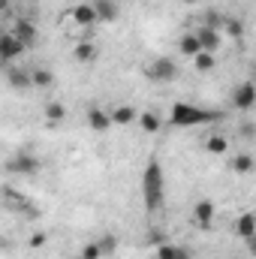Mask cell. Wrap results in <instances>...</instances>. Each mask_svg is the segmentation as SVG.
<instances>
[{
  "mask_svg": "<svg viewBox=\"0 0 256 259\" xmlns=\"http://www.w3.org/2000/svg\"><path fill=\"white\" fill-rule=\"evenodd\" d=\"M184 259H190V256H184Z\"/></svg>",
  "mask_w": 256,
  "mask_h": 259,
  "instance_id": "cell-33",
  "label": "cell"
},
{
  "mask_svg": "<svg viewBox=\"0 0 256 259\" xmlns=\"http://www.w3.org/2000/svg\"><path fill=\"white\" fill-rule=\"evenodd\" d=\"M46 241H49V235H46V232H36V235L30 238V250H36V247H42Z\"/></svg>",
  "mask_w": 256,
  "mask_h": 259,
  "instance_id": "cell-29",
  "label": "cell"
},
{
  "mask_svg": "<svg viewBox=\"0 0 256 259\" xmlns=\"http://www.w3.org/2000/svg\"><path fill=\"white\" fill-rule=\"evenodd\" d=\"M78 259H81V256H78Z\"/></svg>",
  "mask_w": 256,
  "mask_h": 259,
  "instance_id": "cell-34",
  "label": "cell"
},
{
  "mask_svg": "<svg viewBox=\"0 0 256 259\" xmlns=\"http://www.w3.org/2000/svg\"><path fill=\"white\" fill-rule=\"evenodd\" d=\"M91 3H94V9H97L100 21H106V24L118 21V15H121V6H118L115 0H91Z\"/></svg>",
  "mask_w": 256,
  "mask_h": 259,
  "instance_id": "cell-14",
  "label": "cell"
},
{
  "mask_svg": "<svg viewBox=\"0 0 256 259\" xmlns=\"http://www.w3.org/2000/svg\"><path fill=\"white\" fill-rule=\"evenodd\" d=\"M72 58H75L78 64H94V61L100 58V46L91 42V39H84V42H78V46L72 49Z\"/></svg>",
  "mask_w": 256,
  "mask_h": 259,
  "instance_id": "cell-13",
  "label": "cell"
},
{
  "mask_svg": "<svg viewBox=\"0 0 256 259\" xmlns=\"http://www.w3.org/2000/svg\"><path fill=\"white\" fill-rule=\"evenodd\" d=\"M142 199H145V211L157 214L166 202V178H163V166L160 160H151L142 172Z\"/></svg>",
  "mask_w": 256,
  "mask_h": 259,
  "instance_id": "cell-1",
  "label": "cell"
},
{
  "mask_svg": "<svg viewBox=\"0 0 256 259\" xmlns=\"http://www.w3.org/2000/svg\"><path fill=\"white\" fill-rule=\"evenodd\" d=\"M223 24H226V15H220V12H205V27H214V30H223Z\"/></svg>",
  "mask_w": 256,
  "mask_h": 259,
  "instance_id": "cell-27",
  "label": "cell"
},
{
  "mask_svg": "<svg viewBox=\"0 0 256 259\" xmlns=\"http://www.w3.org/2000/svg\"><path fill=\"white\" fill-rule=\"evenodd\" d=\"M136 124L145 130V133H160V127H163V121H160L157 112H139V121Z\"/></svg>",
  "mask_w": 256,
  "mask_h": 259,
  "instance_id": "cell-18",
  "label": "cell"
},
{
  "mask_svg": "<svg viewBox=\"0 0 256 259\" xmlns=\"http://www.w3.org/2000/svg\"><path fill=\"white\" fill-rule=\"evenodd\" d=\"M145 75L151 78V81H172L175 75H178V64L172 61V58H154L151 64L145 66Z\"/></svg>",
  "mask_w": 256,
  "mask_h": 259,
  "instance_id": "cell-3",
  "label": "cell"
},
{
  "mask_svg": "<svg viewBox=\"0 0 256 259\" xmlns=\"http://www.w3.org/2000/svg\"><path fill=\"white\" fill-rule=\"evenodd\" d=\"M193 66H196L199 72H211V69L217 66V55H214V52H199V55L193 58Z\"/></svg>",
  "mask_w": 256,
  "mask_h": 259,
  "instance_id": "cell-20",
  "label": "cell"
},
{
  "mask_svg": "<svg viewBox=\"0 0 256 259\" xmlns=\"http://www.w3.org/2000/svg\"><path fill=\"white\" fill-rule=\"evenodd\" d=\"M178 52H181L184 58H190V61L199 55V52H205V49H202V42H199V36H196V30L184 33V36L178 39Z\"/></svg>",
  "mask_w": 256,
  "mask_h": 259,
  "instance_id": "cell-15",
  "label": "cell"
},
{
  "mask_svg": "<svg viewBox=\"0 0 256 259\" xmlns=\"http://www.w3.org/2000/svg\"><path fill=\"white\" fill-rule=\"evenodd\" d=\"M103 247H100V241H88L84 247H81V259H103Z\"/></svg>",
  "mask_w": 256,
  "mask_h": 259,
  "instance_id": "cell-26",
  "label": "cell"
},
{
  "mask_svg": "<svg viewBox=\"0 0 256 259\" xmlns=\"http://www.w3.org/2000/svg\"><path fill=\"white\" fill-rule=\"evenodd\" d=\"M187 256V250L184 247H175V244H169V241H163L160 247H157V259H184Z\"/></svg>",
  "mask_w": 256,
  "mask_h": 259,
  "instance_id": "cell-21",
  "label": "cell"
},
{
  "mask_svg": "<svg viewBox=\"0 0 256 259\" xmlns=\"http://www.w3.org/2000/svg\"><path fill=\"white\" fill-rule=\"evenodd\" d=\"M181 3H199V0H181Z\"/></svg>",
  "mask_w": 256,
  "mask_h": 259,
  "instance_id": "cell-31",
  "label": "cell"
},
{
  "mask_svg": "<svg viewBox=\"0 0 256 259\" xmlns=\"http://www.w3.org/2000/svg\"><path fill=\"white\" fill-rule=\"evenodd\" d=\"M223 33H226V36H232V39H241V36H244V24H241L238 18H226Z\"/></svg>",
  "mask_w": 256,
  "mask_h": 259,
  "instance_id": "cell-25",
  "label": "cell"
},
{
  "mask_svg": "<svg viewBox=\"0 0 256 259\" xmlns=\"http://www.w3.org/2000/svg\"><path fill=\"white\" fill-rule=\"evenodd\" d=\"M253 163H256L253 154H235V157H232V172L247 175V172H253Z\"/></svg>",
  "mask_w": 256,
  "mask_h": 259,
  "instance_id": "cell-19",
  "label": "cell"
},
{
  "mask_svg": "<svg viewBox=\"0 0 256 259\" xmlns=\"http://www.w3.org/2000/svg\"><path fill=\"white\" fill-rule=\"evenodd\" d=\"M24 52H27V46H24L12 30L0 36V61H3V64H12V61H15V58H21Z\"/></svg>",
  "mask_w": 256,
  "mask_h": 259,
  "instance_id": "cell-5",
  "label": "cell"
},
{
  "mask_svg": "<svg viewBox=\"0 0 256 259\" xmlns=\"http://www.w3.org/2000/svg\"><path fill=\"white\" fill-rule=\"evenodd\" d=\"M6 169L9 172H18V175H36L39 169H42V163H39V157H33V154H15L9 163H6Z\"/></svg>",
  "mask_w": 256,
  "mask_h": 259,
  "instance_id": "cell-6",
  "label": "cell"
},
{
  "mask_svg": "<svg viewBox=\"0 0 256 259\" xmlns=\"http://www.w3.org/2000/svg\"><path fill=\"white\" fill-rule=\"evenodd\" d=\"M223 115L220 112H208L202 106H193V103H172L169 109V127H202V124H214L220 121Z\"/></svg>",
  "mask_w": 256,
  "mask_h": 259,
  "instance_id": "cell-2",
  "label": "cell"
},
{
  "mask_svg": "<svg viewBox=\"0 0 256 259\" xmlns=\"http://www.w3.org/2000/svg\"><path fill=\"white\" fill-rule=\"evenodd\" d=\"M6 78H9V84H12L15 91L33 88V72H27V69H6Z\"/></svg>",
  "mask_w": 256,
  "mask_h": 259,
  "instance_id": "cell-17",
  "label": "cell"
},
{
  "mask_svg": "<svg viewBox=\"0 0 256 259\" xmlns=\"http://www.w3.org/2000/svg\"><path fill=\"white\" fill-rule=\"evenodd\" d=\"M64 118H66L64 103H49V106H46V121H49V124H61Z\"/></svg>",
  "mask_w": 256,
  "mask_h": 259,
  "instance_id": "cell-23",
  "label": "cell"
},
{
  "mask_svg": "<svg viewBox=\"0 0 256 259\" xmlns=\"http://www.w3.org/2000/svg\"><path fill=\"white\" fill-rule=\"evenodd\" d=\"M97 241H100V247H103L106 256H112L115 247H118V238H115V235H103V238H97Z\"/></svg>",
  "mask_w": 256,
  "mask_h": 259,
  "instance_id": "cell-28",
  "label": "cell"
},
{
  "mask_svg": "<svg viewBox=\"0 0 256 259\" xmlns=\"http://www.w3.org/2000/svg\"><path fill=\"white\" fill-rule=\"evenodd\" d=\"M69 18H72V24H78L81 30H91L94 24H100V15H97L94 3H75V6L69 9Z\"/></svg>",
  "mask_w": 256,
  "mask_h": 259,
  "instance_id": "cell-4",
  "label": "cell"
},
{
  "mask_svg": "<svg viewBox=\"0 0 256 259\" xmlns=\"http://www.w3.org/2000/svg\"><path fill=\"white\" fill-rule=\"evenodd\" d=\"M247 250H250V256H256V235L247 238Z\"/></svg>",
  "mask_w": 256,
  "mask_h": 259,
  "instance_id": "cell-30",
  "label": "cell"
},
{
  "mask_svg": "<svg viewBox=\"0 0 256 259\" xmlns=\"http://www.w3.org/2000/svg\"><path fill=\"white\" fill-rule=\"evenodd\" d=\"M193 220H196L199 229H211V223H214V202L211 199H199L193 205Z\"/></svg>",
  "mask_w": 256,
  "mask_h": 259,
  "instance_id": "cell-9",
  "label": "cell"
},
{
  "mask_svg": "<svg viewBox=\"0 0 256 259\" xmlns=\"http://www.w3.org/2000/svg\"><path fill=\"white\" fill-rule=\"evenodd\" d=\"M52 84H55L52 69H33V88H52Z\"/></svg>",
  "mask_w": 256,
  "mask_h": 259,
  "instance_id": "cell-24",
  "label": "cell"
},
{
  "mask_svg": "<svg viewBox=\"0 0 256 259\" xmlns=\"http://www.w3.org/2000/svg\"><path fill=\"white\" fill-rule=\"evenodd\" d=\"M88 127L94 130V133H109V130L115 127L112 112H106L103 106H91L88 109Z\"/></svg>",
  "mask_w": 256,
  "mask_h": 259,
  "instance_id": "cell-8",
  "label": "cell"
},
{
  "mask_svg": "<svg viewBox=\"0 0 256 259\" xmlns=\"http://www.w3.org/2000/svg\"><path fill=\"white\" fill-rule=\"evenodd\" d=\"M12 33H15L27 49L36 42V24H33V21H27V18H18V21L12 24Z\"/></svg>",
  "mask_w": 256,
  "mask_h": 259,
  "instance_id": "cell-12",
  "label": "cell"
},
{
  "mask_svg": "<svg viewBox=\"0 0 256 259\" xmlns=\"http://www.w3.org/2000/svg\"><path fill=\"white\" fill-rule=\"evenodd\" d=\"M232 106L241 109V112H250L256 106V84L253 81H241L235 91H232Z\"/></svg>",
  "mask_w": 256,
  "mask_h": 259,
  "instance_id": "cell-7",
  "label": "cell"
},
{
  "mask_svg": "<svg viewBox=\"0 0 256 259\" xmlns=\"http://www.w3.org/2000/svg\"><path fill=\"white\" fill-rule=\"evenodd\" d=\"M205 148H208V154H226L229 151V139L226 136H208V142H205Z\"/></svg>",
  "mask_w": 256,
  "mask_h": 259,
  "instance_id": "cell-22",
  "label": "cell"
},
{
  "mask_svg": "<svg viewBox=\"0 0 256 259\" xmlns=\"http://www.w3.org/2000/svg\"><path fill=\"white\" fill-rule=\"evenodd\" d=\"M196 36H199V42H202V49L205 52H214L217 55V49L223 46V30H214V27H196Z\"/></svg>",
  "mask_w": 256,
  "mask_h": 259,
  "instance_id": "cell-11",
  "label": "cell"
},
{
  "mask_svg": "<svg viewBox=\"0 0 256 259\" xmlns=\"http://www.w3.org/2000/svg\"><path fill=\"white\" fill-rule=\"evenodd\" d=\"M112 121H115L118 127H130V124L139 121V112H136L133 106H127V103H121V106L112 109Z\"/></svg>",
  "mask_w": 256,
  "mask_h": 259,
  "instance_id": "cell-16",
  "label": "cell"
},
{
  "mask_svg": "<svg viewBox=\"0 0 256 259\" xmlns=\"http://www.w3.org/2000/svg\"><path fill=\"white\" fill-rule=\"evenodd\" d=\"M232 232H235V238H241V241H247L250 235H256V211H244L241 217H235Z\"/></svg>",
  "mask_w": 256,
  "mask_h": 259,
  "instance_id": "cell-10",
  "label": "cell"
},
{
  "mask_svg": "<svg viewBox=\"0 0 256 259\" xmlns=\"http://www.w3.org/2000/svg\"><path fill=\"white\" fill-rule=\"evenodd\" d=\"M253 172H256V163H253Z\"/></svg>",
  "mask_w": 256,
  "mask_h": 259,
  "instance_id": "cell-32",
  "label": "cell"
}]
</instances>
